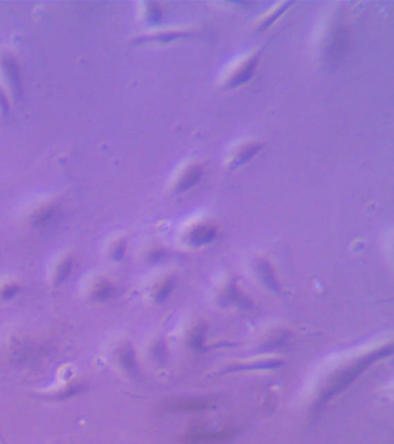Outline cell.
I'll list each match as a JSON object with an SVG mask.
<instances>
[{"label": "cell", "mask_w": 394, "mask_h": 444, "mask_svg": "<svg viewBox=\"0 0 394 444\" xmlns=\"http://www.w3.org/2000/svg\"><path fill=\"white\" fill-rule=\"evenodd\" d=\"M215 236H217V229L212 224H199L188 233V242L192 245L199 247L213 241Z\"/></svg>", "instance_id": "obj_11"}, {"label": "cell", "mask_w": 394, "mask_h": 444, "mask_svg": "<svg viewBox=\"0 0 394 444\" xmlns=\"http://www.w3.org/2000/svg\"><path fill=\"white\" fill-rule=\"evenodd\" d=\"M75 258L71 254H64L55 260L50 269V281L53 286L60 287L66 283L73 272Z\"/></svg>", "instance_id": "obj_7"}, {"label": "cell", "mask_w": 394, "mask_h": 444, "mask_svg": "<svg viewBox=\"0 0 394 444\" xmlns=\"http://www.w3.org/2000/svg\"><path fill=\"white\" fill-rule=\"evenodd\" d=\"M211 405V402L206 399H188L181 400L172 405L174 411H183V412H193V411H203Z\"/></svg>", "instance_id": "obj_16"}, {"label": "cell", "mask_w": 394, "mask_h": 444, "mask_svg": "<svg viewBox=\"0 0 394 444\" xmlns=\"http://www.w3.org/2000/svg\"><path fill=\"white\" fill-rule=\"evenodd\" d=\"M0 74L10 93L15 98H20L22 93L21 72L15 56L8 51L0 53Z\"/></svg>", "instance_id": "obj_2"}, {"label": "cell", "mask_w": 394, "mask_h": 444, "mask_svg": "<svg viewBox=\"0 0 394 444\" xmlns=\"http://www.w3.org/2000/svg\"><path fill=\"white\" fill-rule=\"evenodd\" d=\"M58 213V205L53 200L37 204L28 214V222L33 228L41 229L53 224Z\"/></svg>", "instance_id": "obj_5"}, {"label": "cell", "mask_w": 394, "mask_h": 444, "mask_svg": "<svg viewBox=\"0 0 394 444\" xmlns=\"http://www.w3.org/2000/svg\"><path fill=\"white\" fill-rule=\"evenodd\" d=\"M126 252V241L124 238H116L107 247V256L110 260L120 262Z\"/></svg>", "instance_id": "obj_18"}, {"label": "cell", "mask_w": 394, "mask_h": 444, "mask_svg": "<svg viewBox=\"0 0 394 444\" xmlns=\"http://www.w3.org/2000/svg\"><path fill=\"white\" fill-rule=\"evenodd\" d=\"M195 34L190 30H164V32L153 33L147 35L139 36L136 39V44L145 42H162L167 43L174 41V39H188Z\"/></svg>", "instance_id": "obj_10"}, {"label": "cell", "mask_w": 394, "mask_h": 444, "mask_svg": "<svg viewBox=\"0 0 394 444\" xmlns=\"http://www.w3.org/2000/svg\"><path fill=\"white\" fill-rule=\"evenodd\" d=\"M262 148V143H249L247 146L242 147L241 150L236 153L234 158L229 162L231 168H238L240 166L244 165L250 161L255 155L258 154Z\"/></svg>", "instance_id": "obj_13"}, {"label": "cell", "mask_w": 394, "mask_h": 444, "mask_svg": "<svg viewBox=\"0 0 394 444\" xmlns=\"http://www.w3.org/2000/svg\"><path fill=\"white\" fill-rule=\"evenodd\" d=\"M114 355H115L116 364H118L119 368L123 371H125L126 374L131 376H136L138 374L139 367L136 362V353L129 343L119 345L114 352Z\"/></svg>", "instance_id": "obj_8"}, {"label": "cell", "mask_w": 394, "mask_h": 444, "mask_svg": "<svg viewBox=\"0 0 394 444\" xmlns=\"http://www.w3.org/2000/svg\"><path fill=\"white\" fill-rule=\"evenodd\" d=\"M349 43L348 29L345 26L335 25L331 37L325 49V60L328 65H338L347 53Z\"/></svg>", "instance_id": "obj_3"}, {"label": "cell", "mask_w": 394, "mask_h": 444, "mask_svg": "<svg viewBox=\"0 0 394 444\" xmlns=\"http://www.w3.org/2000/svg\"><path fill=\"white\" fill-rule=\"evenodd\" d=\"M84 381L77 378H67L62 383L48 391V397L55 399L72 398L78 396L81 391H84Z\"/></svg>", "instance_id": "obj_9"}, {"label": "cell", "mask_w": 394, "mask_h": 444, "mask_svg": "<svg viewBox=\"0 0 394 444\" xmlns=\"http://www.w3.org/2000/svg\"><path fill=\"white\" fill-rule=\"evenodd\" d=\"M21 283L15 279H5L0 281V301L8 302L18 298L21 293Z\"/></svg>", "instance_id": "obj_15"}, {"label": "cell", "mask_w": 394, "mask_h": 444, "mask_svg": "<svg viewBox=\"0 0 394 444\" xmlns=\"http://www.w3.org/2000/svg\"><path fill=\"white\" fill-rule=\"evenodd\" d=\"M8 110H10V102H8V94L3 86H0V116L8 115Z\"/></svg>", "instance_id": "obj_22"}, {"label": "cell", "mask_w": 394, "mask_h": 444, "mask_svg": "<svg viewBox=\"0 0 394 444\" xmlns=\"http://www.w3.org/2000/svg\"><path fill=\"white\" fill-rule=\"evenodd\" d=\"M258 271L259 276H260L266 286L272 288L273 290L279 288V283L276 281V276H274V272H273L272 267L269 265V262L260 260L258 263Z\"/></svg>", "instance_id": "obj_17"}, {"label": "cell", "mask_w": 394, "mask_h": 444, "mask_svg": "<svg viewBox=\"0 0 394 444\" xmlns=\"http://www.w3.org/2000/svg\"><path fill=\"white\" fill-rule=\"evenodd\" d=\"M172 287H174V280L167 279L164 281L159 290H157L156 294H155V300L157 302H162L165 300V299L169 296L171 290H172Z\"/></svg>", "instance_id": "obj_19"}, {"label": "cell", "mask_w": 394, "mask_h": 444, "mask_svg": "<svg viewBox=\"0 0 394 444\" xmlns=\"http://www.w3.org/2000/svg\"><path fill=\"white\" fill-rule=\"evenodd\" d=\"M202 175H203V168L200 166H191L190 168L185 170L181 179H178L176 193H183L193 188L197 183L199 182Z\"/></svg>", "instance_id": "obj_12"}, {"label": "cell", "mask_w": 394, "mask_h": 444, "mask_svg": "<svg viewBox=\"0 0 394 444\" xmlns=\"http://www.w3.org/2000/svg\"><path fill=\"white\" fill-rule=\"evenodd\" d=\"M262 51H264V48L253 53L248 60H245L244 63L238 66V70L231 74V77L227 81V88L240 87L242 85L247 84L250 81V79L253 77L259 60L262 57Z\"/></svg>", "instance_id": "obj_6"}, {"label": "cell", "mask_w": 394, "mask_h": 444, "mask_svg": "<svg viewBox=\"0 0 394 444\" xmlns=\"http://www.w3.org/2000/svg\"><path fill=\"white\" fill-rule=\"evenodd\" d=\"M146 8L147 20L150 22L160 21L161 8L155 3H148Z\"/></svg>", "instance_id": "obj_21"}, {"label": "cell", "mask_w": 394, "mask_h": 444, "mask_svg": "<svg viewBox=\"0 0 394 444\" xmlns=\"http://www.w3.org/2000/svg\"><path fill=\"white\" fill-rule=\"evenodd\" d=\"M234 435L231 430H224L220 433L211 434H193L191 436H188L186 442L188 443H217V442H224L231 438Z\"/></svg>", "instance_id": "obj_14"}, {"label": "cell", "mask_w": 394, "mask_h": 444, "mask_svg": "<svg viewBox=\"0 0 394 444\" xmlns=\"http://www.w3.org/2000/svg\"><path fill=\"white\" fill-rule=\"evenodd\" d=\"M391 352H392L391 347H388V348L384 347L382 350L373 352L369 355H366L362 359L356 361L354 364H350L348 368H346L345 371H340L330 382V384L324 389L323 395L321 397V402H326L328 399L332 398L333 396L337 395L338 392L343 390L347 385L355 381V378H359V375L366 371L370 364H373L375 361L379 360L383 357H386L387 354H391Z\"/></svg>", "instance_id": "obj_1"}, {"label": "cell", "mask_w": 394, "mask_h": 444, "mask_svg": "<svg viewBox=\"0 0 394 444\" xmlns=\"http://www.w3.org/2000/svg\"><path fill=\"white\" fill-rule=\"evenodd\" d=\"M290 5H292V3H285V4L281 5L278 10L273 12L272 15H269V18H266L265 20L262 22V25L259 26V32H262L264 29L267 28L269 26L272 25V22L276 20V18H279L280 15H283V12L286 11Z\"/></svg>", "instance_id": "obj_20"}, {"label": "cell", "mask_w": 394, "mask_h": 444, "mask_svg": "<svg viewBox=\"0 0 394 444\" xmlns=\"http://www.w3.org/2000/svg\"><path fill=\"white\" fill-rule=\"evenodd\" d=\"M84 294H86V298L89 299L91 301L98 302V303L107 302L115 296V283H112L108 276H91L84 286Z\"/></svg>", "instance_id": "obj_4"}]
</instances>
